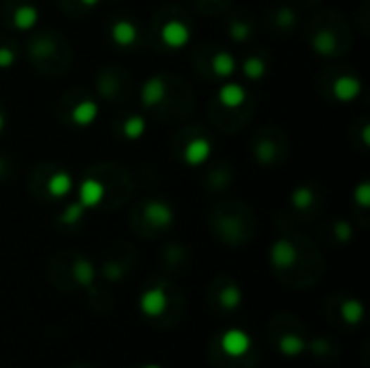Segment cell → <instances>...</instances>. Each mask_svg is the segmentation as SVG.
Returning a JSON list of instances; mask_svg holds the SVG:
<instances>
[{
	"label": "cell",
	"mask_w": 370,
	"mask_h": 368,
	"mask_svg": "<svg viewBox=\"0 0 370 368\" xmlns=\"http://www.w3.org/2000/svg\"><path fill=\"white\" fill-rule=\"evenodd\" d=\"M269 262L281 284L297 291L312 288L325 275V258L319 247L295 230H286L273 243Z\"/></svg>",
	"instance_id": "obj_1"
},
{
	"label": "cell",
	"mask_w": 370,
	"mask_h": 368,
	"mask_svg": "<svg viewBox=\"0 0 370 368\" xmlns=\"http://www.w3.org/2000/svg\"><path fill=\"white\" fill-rule=\"evenodd\" d=\"M141 104L156 122L182 124L193 110V91L180 76L156 74L141 87Z\"/></svg>",
	"instance_id": "obj_2"
},
{
	"label": "cell",
	"mask_w": 370,
	"mask_h": 368,
	"mask_svg": "<svg viewBox=\"0 0 370 368\" xmlns=\"http://www.w3.org/2000/svg\"><path fill=\"white\" fill-rule=\"evenodd\" d=\"M132 178L115 163L94 165L78 186V202L84 208L117 210L132 195Z\"/></svg>",
	"instance_id": "obj_3"
},
{
	"label": "cell",
	"mask_w": 370,
	"mask_h": 368,
	"mask_svg": "<svg viewBox=\"0 0 370 368\" xmlns=\"http://www.w3.org/2000/svg\"><path fill=\"white\" fill-rule=\"evenodd\" d=\"M139 310L152 327L172 329L184 317V310H186L184 293L174 279L156 275L143 286V291H141Z\"/></svg>",
	"instance_id": "obj_4"
},
{
	"label": "cell",
	"mask_w": 370,
	"mask_h": 368,
	"mask_svg": "<svg viewBox=\"0 0 370 368\" xmlns=\"http://www.w3.org/2000/svg\"><path fill=\"white\" fill-rule=\"evenodd\" d=\"M208 225L215 239H219L227 247H245L258 232V221H255L253 210L236 200H225L212 206L208 215Z\"/></svg>",
	"instance_id": "obj_5"
},
{
	"label": "cell",
	"mask_w": 370,
	"mask_h": 368,
	"mask_svg": "<svg viewBox=\"0 0 370 368\" xmlns=\"http://www.w3.org/2000/svg\"><path fill=\"white\" fill-rule=\"evenodd\" d=\"M195 33L193 18L186 9L180 5H167L150 20L146 42L156 52L172 54L180 48H184Z\"/></svg>",
	"instance_id": "obj_6"
},
{
	"label": "cell",
	"mask_w": 370,
	"mask_h": 368,
	"mask_svg": "<svg viewBox=\"0 0 370 368\" xmlns=\"http://www.w3.org/2000/svg\"><path fill=\"white\" fill-rule=\"evenodd\" d=\"M305 39L310 48L325 59L345 56L353 46L349 22L336 11H319L305 26Z\"/></svg>",
	"instance_id": "obj_7"
},
{
	"label": "cell",
	"mask_w": 370,
	"mask_h": 368,
	"mask_svg": "<svg viewBox=\"0 0 370 368\" xmlns=\"http://www.w3.org/2000/svg\"><path fill=\"white\" fill-rule=\"evenodd\" d=\"M208 360L215 368H258L260 347L238 327L223 329L210 338Z\"/></svg>",
	"instance_id": "obj_8"
},
{
	"label": "cell",
	"mask_w": 370,
	"mask_h": 368,
	"mask_svg": "<svg viewBox=\"0 0 370 368\" xmlns=\"http://www.w3.org/2000/svg\"><path fill=\"white\" fill-rule=\"evenodd\" d=\"M26 59L31 65L46 76H61L72 65V46L70 42L52 28H42L26 39Z\"/></svg>",
	"instance_id": "obj_9"
},
{
	"label": "cell",
	"mask_w": 370,
	"mask_h": 368,
	"mask_svg": "<svg viewBox=\"0 0 370 368\" xmlns=\"http://www.w3.org/2000/svg\"><path fill=\"white\" fill-rule=\"evenodd\" d=\"M96 267L94 262L80 251H61L52 256L46 265V277L48 281L63 293H76V291H91L96 286Z\"/></svg>",
	"instance_id": "obj_10"
},
{
	"label": "cell",
	"mask_w": 370,
	"mask_h": 368,
	"mask_svg": "<svg viewBox=\"0 0 370 368\" xmlns=\"http://www.w3.org/2000/svg\"><path fill=\"white\" fill-rule=\"evenodd\" d=\"M253 113H255V102L249 96V91L243 89L241 84H225L212 98L208 118L215 128L230 134V132L243 130L251 122Z\"/></svg>",
	"instance_id": "obj_11"
},
{
	"label": "cell",
	"mask_w": 370,
	"mask_h": 368,
	"mask_svg": "<svg viewBox=\"0 0 370 368\" xmlns=\"http://www.w3.org/2000/svg\"><path fill=\"white\" fill-rule=\"evenodd\" d=\"M267 338L271 347L283 357H299L307 347V329L303 321L291 312H277L267 325Z\"/></svg>",
	"instance_id": "obj_12"
},
{
	"label": "cell",
	"mask_w": 370,
	"mask_h": 368,
	"mask_svg": "<svg viewBox=\"0 0 370 368\" xmlns=\"http://www.w3.org/2000/svg\"><path fill=\"white\" fill-rule=\"evenodd\" d=\"M174 223H176L174 208L165 200H158V197H150V200L139 202L130 212L132 232L141 239H150V241L160 239L162 234H167L174 228Z\"/></svg>",
	"instance_id": "obj_13"
},
{
	"label": "cell",
	"mask_w": 370,
	"mask_h": 368,
	"mask_svg": "<svg viewBox=\"0 0 370 368\" xmlns=\"http://www.w3.org/2000/svg\"><path fill=\"white\" fill-rule=\"evenodd\" d=\"M74 180L61 165L56 163H44L33 169L31 178H28V189L33 197L44 202H56L72 191Z\"/></svg>",
	"instance_id": "obj_14"
},
{
	"label": "cell",
	"mask_w": 370,
	"mask_h": 368,
	"mask_svg": "<svg viewBox=\"0 0 370 368\" xmlns=\"http://www.w3.org/2000/svg\"><path fill=\"white\" fill-rule=\"evenodd\" d=\"M212 137L202 124L182 126L172 141V152L178 160L186 165H202L212 154Z\"/></svg>",
	"instance_id": "obj_15"
},
{
	"label": "cell",
	"mask_w": 370,
	"mask_h": 368,
	"mask_svg": "<svg viewBox=\"0 0 370 368\" xmlns=\"http://www.w3.org/2000/svg\"><path fill=\"white\" fill-rule=\"evenodd\" d=\"M56 115L70 128H87L98 118V100L84 87H74L61 96Z\"/></svg>",
	"instance_id": "obj_16"
},
{
	"label": "cell",
	"mask_w": 370,
	"mask_h": 368,
	"mask_svg": "<svg viewBox=\"0 0 370 368\" xmlns=\"http://www.w3.org/2000/svg\"><path fill=\"white\" fill-rule=\"evenodd\" d=\"M249 150L255 158V163H260L264 167H275L281 165L288 158L291 152V141L288 134L277 126H262L255 130Z\"/></svg>",
	"instance_id": "obj_17"
},
{
	"label": "cell",
	"mask_w": 370,
	"mask_h": 368,
	"mask_svg": "<svg viewBox=\"0 0 370 368\" xmlns=\"http://www.w3.org/2000/svg\"><path fill=\"white\" fill-rule=\"evenodd\" d=\"M193 68L206 80H221V78H230L234 74L236 61H234V56L225 48H221L219 44L206 42L195 48Z\"/></svg>",
	"instance_id": "obj_18"
},
{
	"label": "cell",
	"mask_w": 370,
	"mask_h": 368,
	"mask_svg": "<svg viewBox=\"0 0 370 368\" xmlns=\"http://www.w3.org/2000/svg\"><path fill=\"white\" fill-rule=\"evenodd\" d=\"M319 91L329 102L347 104L359 96L362 82L349 68H327L319 78Z\"/></svg>",
	"instance_id": "obj_19"
},
{
	"label": "cell",
	"mask_w": 370,
	"mask_h": 368,
	"mask_svg": "<svg viewBox=\"0 0 370 368\" xmlns=\"http://www.w3.org/2000/svg\"><path fill=\"white\" fill-rule=\"evenodd\" d=\"M96 94L104 102H110L115 106H126L134 96V82L124 68L106 65L96 76Z\"/></svg>",
	"instance_id": "obj_20"
},
{
	"label": "cell",
	"mask_w": 370,
	"mask_h": 368,
	"mask_svg": "<svg viewBox=\"0 0 370 368\" xmlns=\"http://www.w3.org/2000/svg\"><path fill=\"white\" fill-rule=\"evenodd\" d=\"M206 301L212 312H217L219 317H230L241 310L245 295H243V288L238 286V281L232 275L223 273V275H217L208 284Z\"/></svg>",
	"instance_id": "obj_21"
},
{
	"label": "cell",
	"mask_w": 370,
	"mask_h": 368,
	"mask_svg": "<svg viewBox=\"0 0 370 368\" xmlns=\"http://www.w3.org/2000/svg\"><path fill=\"white\" fill-rule=\"evenodd\" d=\"M325 319L340 329H355L364 321V305L359 299L338 293L325 301Z\"/></svg>",
	"instance_id": "obj_22"
},
{
	"label": "cell",
	"mask_w": 370,
	"mask_h": 368,
	"mask_svg": "<svg viewBox=\"0 0 370 368\" xmlns=\"http://www.w3.org/2000/svg\"><path fill=\"white\" fill-rule=\"evenodd\" d=\"M134 262H136L134 247L126 243H117L106 251V256L100 265V275L104 281L115 284V281H122L134 269Z\"/></svg>",
	"instance_id": "obj_23"
},
{
	"label": "cell",
	"mask_w": 370,
	"mask_h": 368,
	"mask_svg": "<svg viewBox=\"0 0 370 368\" xmlns=\"http://www.w3.org/2000/svg\"><path fill=\"white\" fill-rule=\"evenodd\" d=\"M0 18L11 31H31L39 20V7L35 0H3Z\"/></svg>",
	"instance_id": "obj_24"
},
{
	"label": "cell",
	"mask_w": 370,
	"mask_h": 368,
	"mask_svg": "<svg viewBox=\"0 0 370 368\" xmlns=\"http://www.w3.org/2000/svg\"><path fill=\"white\" fill-rule=\"evenodd\" d=\"M108 39L117 48L134 50L146 42V31L134 18L117 15L108 22Z\"/></svg>",
	"instance_id": "obj_25"
},
{
	"label": "cell",
	"mask_w": 370,
	"mask_h": 368,
	"mask_svg": "<svg viewBox=\"0 0 370 368\" xmlns=\"http://www.w3.org/2000/svg\"><path fill=\"white\" fill-rule=\"evenodd\" d=\"M291 208L299 221H312L317 219L323 208V193L314 184L297 186L291 195Z\"/></svg>",
	"instance_id": "obj_26"
},
{
	"label": "cell",
	"mask_w": 370,
	"mask_h": 368,
	"mask_svg": "<svg viewBox=\"0 0 370 368\" xmlns=\"http://www.w3.org/2000/svg\"><path fill=\"white\" fill-rule=\"evenodd\" d=\"M264 22L275 37H286L299 26V15H297V9L291 5H273L264 13Z\"/></svg>",
	"instance_id": "obj_27"
},
{
	"label": "cell",
	"mask_w": 370,
	"mask_h": 368,
	"mask_svg": "<svg viewBox=\"0 0 370 368\" xmlns=\"http://www.w3.org/2000/svg\"><path fill=\"white\" fill-rule=\"evenodd\" d=\"M158 265L167 275H182L191 267V253L182 243H167L158 253Z\"/></svg>",
	"instance_id": "obj_28"
},
{
	"label": "cell",
	"mask_w": 370,
	"mask_h": 368,
	"mask_svg": "<svg viewBox=\"0 0 370 368\" xmlns=\"http://www.w3.org/2000/svg\"><path fill=\"white\" fill-rule=\"evenodd\" d=\"M225 33L232 42L245 44L255 35V20L247 11H234L225 22Z\"/></svg>",
	"instance_id": "obj_29"
},
{
	"label": "cell",
	"mask_w": 370,
	"mask_h": 368,
	"mask_svg": "<svg viewBox=\"0 0 370 368\" xmlns=\"http://www.w3.org/2000/svg\"><path fill=\"white\" fill-rule=\"evenodd\" d=\"M305 353H310L317 362L331 364V362L340 360V355H343V347H340L331 336H314V338H307Z\"/></svg>",
	"instance_id": "obj_30"
},
{
	"label": "cell",
	"mask_w": 370,
	"mask_h": 368,
	"mask_svg": "<svg viewBox=\"0 0 370 368\" xmlns=\"http://www.w3.org/2000/svg\"><path fill=\"white\" fill-rule=\"evenodd\" d=\"M113 132L124 141H136L146 132V118L141 115V113L126 110L124 115H120L113 122Z\"/></svg>",
	"instance_id": "obj_31"
},
{
	"label": "cell",
	"mask_w": 370,
	"mask_h": 368,
	"mask_svg": "<svg viewBox=\"0 0 370 368\" xmlns=\"http://www.w3.org/2000/svg\"><path fill=\"white\" fill-rule=\"evenodd\" d=\"M234 167L221 160L208 169V174L204 176V186L208 193H223L234 184Z\"/></svg>",
	"instance_id": "obj_32"
},
{
	"label": "cell",
	"mask_w": 370,
	"mask_h": 368,
	"mask_svg": "<svg viewBox=\"0 0 370 368\" xmlns=\"http://www.w3.org/2000/svg\"><path fill=\"white\" fill-rule=\"evenodd\" d=\"M269 65H271V59H269V52L264 50H255L251 52L249 56H245L243 61V74L247 80H260L269 74Z\"/></svg>",
	"instance_id": "obj_33"
},
{
	"label": "cell",
	"mask_w": 370,
	"mask_h": 368,
	"mask_svg": "<svg viewBox=\"0 0 370 368\" xmlns=\"http://www.w3.org/2000/svg\"><path fill=\"white\" fill-rule=\"evenodd\" d=\"M84 212H87V208H84L80 202H74L59 217H56V225H59V228L65 230V232H74V230H78L80 225H82Z\"/></svg>",
	"instance_id": "obj_34"
},
{
	"label": "cell",
	"mask_w": 370,
	"mask_h": 368,
	"mask_svg": "<svg viewBox=\"0 0 370 368\" xmlns=\"http://www.w3.org/2000/svg\"><path fill=\"white\" fill-rule=\"evenodd\" d=\"M20 56V42L13 35H3L0 33V70H9L15 65Z\"/></svg>",
	"instance_id": "obj_35"
},
{
	"label": "cell",
	"mask_w": 370,
	"mask_h": 368,
	"mask_svg": "<svg viewBox=\"0 0 370 368\" xmlns=\"http://www.w3.org/2000/svg\"><path fill=\"white\" fill-rule=\"evenodd\" d=\"M191 5L202 13V15H223L230 11L232 0H191Z\"/></svg>",
	"instance_id": "obj_36"
},
{
	"label": "cell",
	"mask_w": 370,
	"mask_h": 368,
	"mask_svg": "<svg viewBox=\"0 0 370 368\" xmlns=\"http://www.w3.org/2000/svg\"><path fill=\"white\" fill-rule=\"evenodd\" d=\"M100 0H59V7L65 15L70 18H78V15H84L89 13Z\"/></svg>",
	"instance_id": "obj_37"
},
{
	"label": "cell",
	"mask_w": 370,
	"mask_h": 368,
	"mask_svg": "<svg viewBox=\"0 0 370 368\" xmlns=\"http://www.w3.org/2000/svg\"><path fill=\"white\" fill-rule=\"evenodd\" d=\"M353 239V225L345 219L340 221H333L329 225V241L331 243H338V245H347L349 241Z\"/></svg>",
	"instance_id": "obj_38"
},
{
	"label": "cell",
	"mask_w": 370,
	"mask_h": 368,
	"mask_svg": "<svg viewBox=\"0 0 370 368\" xmlns=\"http://www.w3.org/2000/svg\"><path fill=\"white\" fill-rule=\"evenodd\" d=\"M15 176V163L11 156L0 154V182H9Z\"/></svg>",
	"instance_id": "obj_39"
},
{
	"label": "cell",
	"mask_w": 370,
	"mask_h": 368,
	"mask_svg": "<svg viewBox=\"0 0 370 368\" xmlns=\"http://www.w3.org/2000/svg\"><path fill=\"white\" fill-rule=\"evenodd\" d=\"M368 191H370V189H368V184H366V182H364V184H362L357 191H355V197L359 200V202H357V206H359V210H362V212H366V208H368Z\"/></svg>",
	"instance_id": "obj_40"
},
{
	"label": "cell",
	"mask_w": 370,
	"mask_h": 368,
	"mask_svg": "<svg viewBox=\"0 0 370 368\" xmlns=\"http://www.w3.org/2000/svg\"><path fill=\"white\" fill-rule=\"evenodd\" d=\"M5 128H7V108L3 102H0V134L5 132Z\"/></svg>",
	"instance_id": "obj_41"
},
{
	"label": "cell",
	"mask_w": 370,
	"mask_h": 368,
	"mask_svg": "<svg viewBox=\"0 0 370 368\" xmlns=\"http://www.w3.org/2000/svg\"><path fill=\"white\" fill-rule=\"evenodd\" d=\"M293 3H299V5H314L319 0H293Z\"/></svg>",
	"instance_id": "obj_42"
},
{
	"label": "cell",
	"mask_w": 370,
	"mask_h": 368,
	"mask_svg": "<svg viewBox=\"0 0 370 368\" xmlns=\"http://www.w3.org/2000/svg\"><path fill=\"white\" fill-rule=\"evenodd\" d=\"M68 368H89L87 364H80V362H74V364H70Z\"/></svg>",
	"instance_id": "obj_43"
},
{
	"label": "cell",
	"mask_w": 370,
	"mask_h": 368,
	"mask_svg": "<svg viewBox=\"0 0 370 368\" xmlns=\"http://www.w3.org/2000/svg\"><path fill=\"white\" fill-rule=\"evenodd\" d=\"M136 368H162V366H158V364H143V366H136Z\"/></svg>",
	"instance_id": "obj_44"
}]
</instances>
